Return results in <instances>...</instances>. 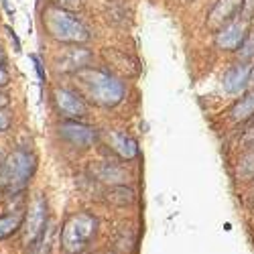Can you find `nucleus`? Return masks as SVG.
Returning a JSON list of instances; mask_svg holds the SVG:
<instances>
[{"label":"nucleus","instance_id":"f257e3e1","mask_svg":"<svg viewBox=\"0 0 254 254\" xmlns=\"http://www.w3.org/2000/svg\"><path fill=\"white\" fill-rule=\"evenodd\" d=\"M77 83L83 96L90 98L98 106H104V108H112V106L120 104L124 98L122 81H118L114 75L100 69H92V67L79 69Z\"/></svg>","mask_w":254,"mask_h":254},{"label":"nucleus","instance_id":"f03ea898","mask_svg":"<svg viewBox=\"0 0 254 254\" xmlns=\"http://www.w3.org/2000/svg\"><path fill=\"white\" fill-rule=\"evenodd\" d=\"M43 23L49 31V35L61 43H86L90 39V33L88 29L83 27L79 20L69 14L67 10L63 8H57V6H51L47 8L45 16H43Z\"/></svg>","mask_w":254,"mask_h":254},{"label":"nucleus","instance_id":"7ed1b4c3","mask_svg":"<svg viewBox=\"0 0 254 254\" xmlns=\"http://www.w3.org/2000/svg\"><path fill=\"white\" fill-rule=\"evenodd\" d=\"M35 171V157L29 151L18 149L12 155L4 157L0 165V187L8 189V191H20L25 189L31 175Z\"/></svg>","mask_w":254,"mask_h":254},{"label":"nucleus","instance_id":"20e7f679","mask_svg":"<svg viewBox=\"0 0 254 254\" xmlns=\"http://www.w3.org/2000/svg\"><path fill=\"white\" fill-rule=\"evenodd\" d=\"M96 218H92L90 214H75L69 218V222L65 224L61 232V244L63 250L67 254H79L83 248L88 246V242L92 240V236L96 234Z\"/></svg>","mask_w":254,"mask_h":254},{"label":"nucleus","instance_id":"39448f33","mask_svg":"<svg viewBox=\"0 0 254 254\" xmlns=\"http://www.w3.org/2000/svg\"><path fill=\"white\" fill-rule=\"evenodd\" d=\"M59 134L65 138L67 142H71L73 146H81V149H86V146L94 144L96 138H98V130L92 128L88 124H81L77 120H67L59 126Z\"/></svg>","mask_w":254,"mask_h":254},{"label":"nucleus","instance_id":"423d86ee","mask_svg":"<svg viewBox=\"0 0 254 254\" xmlns=\"http://www.w3.org/2000/svg\"><path fill=\"white\" fill-rule=\"evenodd\" d=\"M246 35H248V20L234 18L232 23H228L226 27H222L218 31L216 43L224 51H236L242 45V41L246 39Z\"/></svg>","mask_w":254,"mask_h":254},{"label":"nucleus","instance_id":"0eeeda50","mask_svg":"<svg viewBox=\"0 0 254 254\" xmlns=\"http://www.w3.org/2000/svg\"><path fill=\"white\" fill-rule=\"evenodd\" d=\"M240 10H242V0H218L207 14V27L218 33L222 27L232 23Z\"/></svg>","mask_w":254,"mask_h":254},{"label":"nucleus","instance_id":"6e6552de","mask_svg":"<svg viewBox=\"0 0 254 254\" xmlns=\"http://www.w3.org/2000/svg\"><path fill=\"white\" fill-rule=\"evenodd\" d=\"M45 224H47V205L43 197H37L31 211H29V218H27V234H25V242L29 246H35V242L41 240L45 232Z\"/></svg>","mask_w":254,"mask_h":254},{"label":"nucleus","instance_id":"1a4fd4ad","mask_svg":"<svg viewBox=\"0 0 254 254\" xmlns=\"http://www.w3.org/2000/svg\"><path fill=\"white\" fill-rule=\"evenodd\" d=\"M55 104L63 116H67L69 120H77L88 116V106L81 100L79 94L71 90H55Z\"/></svg>","mask_w":254,"mask_h":254},{"label":"nucleus","instance_id":"9d476101","mask_svg":"<svg viewBox=\"0 0 254 254\" xmlns=\"http://www.w3.org/2000/svg\"><path fill=\"white\" fill-rule=\"evenodd\" d=\"M250 67L248 63H236V65H232L226 73H224V90L228 94H238L240 90H244V86L250 81Z\"/></svg>","mask_w":254,"mask_h":254},{"label":"nucleus","instance_id":"9b49d317","mask_svg":"<svg viewBox=\"0 0 254 254\" xmlns=\"http://www.w3.org/2000/svg\"><path fill=\"white\" fill-rule=\"evenodd\" d=\"M110 146L122 157V159H134L138 155V146L134 142V138H130L124 132H112L110 134Z\"/></svg>","mask_w":254,"mask_h":254},{"label":"nucleus","instance_id":"f8f14e48","mask_svg":"<svg viewBox=\"0 0 254 254\" xmlns=\"http://www.w3.org/2000/svg\"><path fill=\"white\" fill-rule=\"evenodd\" d=\"M92 61V53L86 49H73L69 57H63L59 61V71H79L83 67H88Z\"/></svg>","mask_w":254,"mask_h":254},{"label":"nucleus","instance_id":"ddd939ff","mask_svg":"<svg viewBox=\"0 0 254 254\" xmlns=\"http://www.w3.org/2000/svg\"><path fill=\"white\" fill-rule=\"evenodd\" d=\"M232 118H234L236 122H244V120H248V118H252L254 116V90L252 92H248L234 108H232Z\"/></svg>","mask_w":254,"mask_h":254},{"label":"nucleus","instance_id":"4468645a","mask_svg":"<svg viewBox=\"0 0 254 254\" xmlns=\"http://www.w3.org/2000/svg\"><path fill=\"white\" fill-rule=\"evenodd\" d=\"M100 179L108 181V183H124L126 179V173L118 167H112V165H104L102 171H100Z\"/></svg>","mask_w":254,"mask_h":254},{"label":"nucleus","instance_id":"2eb2a0df","mask_svg":"<svg viewBox=\"0 0 254 254\" xmlns=\"http://www.w3.org/2000/svg\"><path fill=\"white\" fill-rule=\"evenodd\" d=\"M20 228V216H4L0 218V240L8 238L12 232Z\"/></svg>","mask_w":254,"mask_h":254},{"label":"nucleus","instance_id":"dca6fc26","mask_svg":"<svg viewBox=\"0 0 254 254\" xmlns=\"http://www.w3.org/2000/svg\"><path fill=\"white\" fill-rule=\"evenodd\" d=\"M240 55L244 59H250L254 55V31L246 35V39L242 41V45H240Z\"/></svg>","mask_w":254,"mask_h":254},{"label":"nucleus","instance_id":"f3484780","mask_svg":"<svg viewBox=\"0 0 254 254\" xmlns=\"http://www.w3.org/2000/svg\"><path fill=\"white\" fill-rule=\"evenodd\" d=\"M51 2L57 8H63V10H75V8H79L81 0H51Z\"/></svg>","mask_w":254,"mask_h":254},{"label":"nucleus","instance_id":"a211bd4d","mask_svg":"<svg viewBox=\"0 0 254 254\" xmlns=\"http://www.w3.org/2000/svg\"><path fill=\"white\" fill-rule=\"evenodd\" d=\"M242 8H244V20H250L254 16V0H242Z\"/></svg>","mask_w":254,"mask_h":254},{"label":"nucleus","instance_id":"6ab92c4d","mask_svg":"<svg viewBox=\"0 0 254 254\" xmlns=\"http://www.w3.org/2000/svg\"><path fill=\"white\" fill-rule=\"evenodd\" d=\"M8 126H10V118H8V114L0 110V132H4Z\"/></svg>","mask_w":254,"mask_h":254},{"label":"nucleus","instance_id":"aec40b11","mask_svg":"<svg viewBox=\"0 0 254 254\" xmlns=\"http://www.w3.org/2000/svg\"><path fill=\"white\" fill-rule=\"evenodd\" d=\"M31 59L35 61V67H37V73H39V77H41V79H45V71H43V65H41V59H39L37 55H33Z\"/></svg>","mask_w":254,"mask_h":254},{"label":"nucleus","instance_id":"412c9836","mask_svg":"<svg viewBox=\"0 0 254 254\" xmlns=\"http://www.w3.org/2000/svg\"><path fill=\"white\" fill-rule=\"evenodd\" d=\"M8 73H6V69H2V67H0V88H4L6 86V83H8Z\"/></svg>","mask_w":254,"mask_h":254},{"label":"nucleus","instance_id":"4be33fe9","mask_svg":"<svg viewBox=\"0 0 254 254\" xmlns=\"http://www.w3.org/2000/svg\"><path fill=\"white\" fill-rule=\"evenodd\" d=\"M6 106H8V98L0 94V110H2V108H6Z\"/></svg>","mask_w":254,"mask_h":254},{"label":"nucleus","instance_id":"5701e85b","mask_svg":"<svg viewBox=\"0 0 254 254\" xmlns=\"http://www.w3.org/2000/svg\"><path fill=\"white\" fill-rule=\"evenodd\" d=\"M4 61H6V55H4L2 47H0V67H2V65H4Z\"/></svg>","mask_w":254,"mask_h":254},{"label":"nucleus","instance_id":"b1692460","mask_svg":"<svg viewBox=\"0 0 254 254\" xmlns=\"http://www.w3.org/2000/svg\"><path fill=\"white\" fill-rule=\"evenodd\" d=\"M250 79L254 81V67H250Z\"/></svg>","mask_w":254,"mask_h":254},{"label":"nucleus","instance_id":"393cba45","mask_svg":"<svg viewBox=\"0 0 254 254\" xmlns=\"http://www.w3.org/2000/svg\"><path fill=\"white\" fill-rule=\"evenodd\" d=\"M2 161H4V153L0 151V165H2Z\"/></svg>","mask_w":254,"mask_h":254},{"label":"nucleus","instance_id":"a878e982","mask_svg":"<svg viewBox=\"0 0 254 254\" xmlns=\"http://www.w3.org/2000/svg\"><path fill=\"white\" fill-rule=\"evenodd\" d=\"M252 130H254V128H252Z\"/></svg>","mask_w":254,"mask_h":254}]
</instances>
